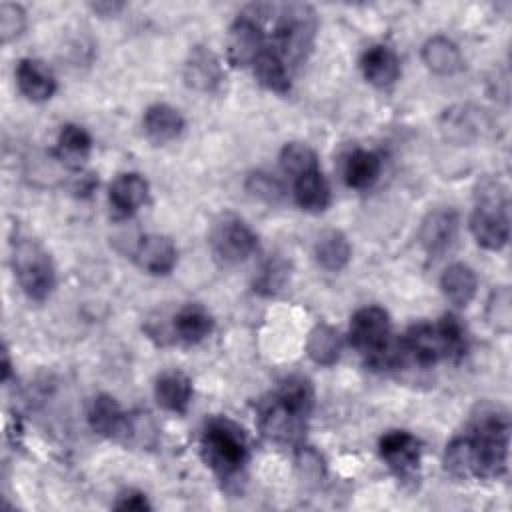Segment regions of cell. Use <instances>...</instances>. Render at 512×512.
Here are the masks:
<instances>
[{
	"mask_svg": "<svg viewBox=\"0 0 512 512\" xmlns=\"http://www.w3.org/2000/svg\"><path fill=\"white\" fill-rule=\"evenodd\" d=\"M510 422L500 406L484 404L472 418L474 476L498 478L506 470Z\"/></svg>",
	"mask_w": 512,
	"mask_h": 512,
	"instance_id": "1",
	"label": "cell"
},
{
	"mask_svg": "<svg viewBox=\"0 0 512 512\" xmlns=\"http://www.w3.org/2000/svg\"><path fill=\"white\" fill-rule=\"evenodd\" d=\"M316 36V14L308 4H284L274 20V52L290 64H300L312 50Z\"/></svg>",
	"mask_w": 512,
	"mask_h": 512,
	"instance_id": "2",
	"label": "cell"
},
{
	"mask_svg": "<svg viewBox=\"0 0 512 512\" xmlns=\"http://www.w3.org/2000/svg\"><path fill=\"white\" fill-rule=\"evenodd\" d=\"M470 232L478 246L500 250L510 236L508 196L500 182H484L478 188V204L470 216Z\"/></svg>",
	"mask_w": 512,
	"mask_h": 512,
	"instance_id": "3",
	"label": "cell"
},
{
	"mask_svg": "<svg viewBox=\"0 0 512 512\" xmlns=\"http://www.w3.org/2000/svg\"><path fill=\"white\" fill-rule=\"evenodd\" d=\"M200 452L214 472L220 476H232L246 464V434L236 422L228 418H214L202 432Z\"/></svg>",
	"mask_w": 512,
	"mask_h": 512,
	"instance_id": "4",
	"label": "cell"
},
{
	"mask_svg": "<svg viewBox=\"0 0 512 512\" xmlns=\"http://www.w3.org/2000/svg\"><path fill=\"white\" fill-rule=\"evenodd\" d=\"M12 266L20 288L30 300L42 302L50 296L56 284V272L50 254L38 242L18 240L12 252Z\"/></svg>",
	"mask_w": 512,
	"mask_h": 512,
	"instance_id": "5",
	"label": "cell"
},
{
	"mask_svg": "<svg viewBox=\"0 0 512 512\" xmlns=\"http://www.w3.org/2000/svg\"><path fill=\"white\" fill-rule=\"evenodd\" d=\"M210 246L220 262L238 264L256 250L258 238L240 216L226 212L212 224Z\"/></svg>",
	"mask_w": 512,
	"mask_h": 512,
	"instance_id": "6",
	"label": "cell"
},
{
	"mask_svg": "<svg viewBox=\"0 0 512 512\" xmlns=\"http://www.w3.org/2000/svg\"><path fill=\"white\" fill-rule=\"evenodd\" d=\"M350 344L362 352L368 362L382 354L390 346V318L388 312L380 306L360 308L350 318L348 330Z\"/></svg>",
	"mask_w": 512,
	"mask_h": 512,
	"instance_id": "7",
	"label": "cell"
},
{
	"mask_svg": "<svg viewBox=\"0 0 512 512\" xmlns=\"http://www.w3.org/2000/svg\"><path fill=\"white\" fill-rule=\"evenodd\" d=\"M270 6H252L248 12L238 16L230 26L228 34V58L236 66H246L256 60L264 46L262 18Z\"/></svg>",
	"mask_w": 512,
	"mask_h": 512,
	"instance_id": "8",
	"label": "cell"
},
{
	"mask_svg": "<svg viewBox=\"0 0 512 512\" xmlns=\"http://www.w3.org/2000/svg\"><path fill=\"white\" fill-rule=\"evenodd\" d=\"M380 456L398 478H412L420 464V442L406 430H392L380 438Z\"/></svg>",
	"mask_w": 512,
	"mask_h": 512,
	"instance_id": "9",
	"label": "cell"
},
{
	"mask_svg": "<svg viewBox=\"0 0 512 512\" xmlns=\"http://www.w3.org/2000/svg\"><path fill=\"white\" fill-rule=\"evenodd\" d=\"M304 416L292 412L288 406H284L278 398L262 406L260 410V432L274 442L280 444H294L302 438L304 432Z\"/></svg>",
	"mask_w": 512,
	"mask_h": 512,
	"instance_id": "10",
	"label": "cell"
},
{
	"mask_svg": "<svg viewBox=\"0 0 512 512\" xmlns=\"http://www.w3.org/2000/svg\"><path fill=\"white\" fill-rule=\"evenodd\" d=\"M400 344L406 354V360L410 358L418 366H434L436 362L446 360L444 342H442L438 324H428V322L412 324Z\"/></svg>",
	"mask_w": 512,
	"mask_h": 512,
	"instance_id": "11",
	"label": "cell"
},
{
	"mask_svg": "<svg viewBox=\"0 0 512 512\" xmlns=\"http://www.w3.org/2000/svg\"><path fill=\"white\" fill-rule=\"evenodd\" d=\"M90 428L106 438H128L130 416L120 408L118 400L110 394H98L88 408Z\"/></svg>",
	"mask_w": 512,
	"mask_h": 512,
	"instance_id": "12",
	"label": "cell"
},
{
	"mask_svg": "<svg viewBox=\"0 0 512 512\" xmlns=\"http://www.w3.org/2000/svg\"><path fill=\"white\" fill-rule=\"evenodd\" d=\"M458 232V214L452 208H440L430 212L420 226L418 238L422 248L436 256L442 254L454 242Z\"/></svg>",
	"mask_w": 512,
	"mask_h": 512,
	"instance_id": "13",
	"label": "cell"
},
{
	"mask_svg": "<svg viewBox=\"0 0 512 512\" xmlns=\"http://www.w3.org/2000/svg\"><path fill=\"white\" fill-rule=\"evenodd\" d=\"M148 198V182L136 172H126L114 178L108 190L110 208L116 216L128 218L142 208Z\"/></svg>",
	"mask_w": 512,
	"mask_h": 512,
	"instance_id": "14",
	"label": "cell"
},
{
	"mask_svg": "<svg viewBox=\"0 0 512 512\" xmlns=\"http://www.w3.org/2000/svg\"><path fill=\"white\" fill-rule=\"evenodd\" d=\"M16 82L20 92L32 102H44L56 92V78L52 70L36 58H22L18 62Z\"/></svg>",
	"mask_w": 512,
	"mask_h": 512,
	"instance_id": "15",
	"label": "cell"
},
{
	"mask_svg": "<svg viewBox=\"0 0 512 512\" xmlns=\"http://www.w3.org/2000/svg\"><path fill=\"white\" fill-rule=\"evenodd\" d=\"M136 260L142 270L154 276L170 274L176 266V246L168 236L148 234L138 242Z\"/></svg>",
	"mask_w": 512,
	"mask_h": 512,
	"instance_id": "16",
	"label": "cell"
},
{
	"mask_svg": "<svg viewBox=\"0 0 512 512\" xmlns=\"http://www.w3.org/2000/svg\"><path fill=\"white\" fill-rule=\"evenodd\" d=\"M364 78L376 88H388L398 80L400 62L396 52L386 44L370 46L360 60Z\"/></svg>",
	"mask_w": 512,
	"mask_h": 512,
	"instance_id": "17",
	"label": "cell"
},
{
	"mask_svg": "<svg viewBox=\"0 0 512 512\" xmlns=\"http://www.w3.org/2000/svg\"><path fill=\"white\" fill-rule=\"evenodd\" d=\"M184 80L190 88L200 92L216 90L222 82V68L216 54L208 48L196 46L184 64Z\"/></svg>",
	"mask_w": 512,
	"mask_h": 512,
	"instance_id": "18",
	"label": "cell"
},
{
	"mask_svg": "<svg viewBox=\"0 0 512 512\" xmlns=\"http://www.w3.org/2000/svg\"><path fill=\"white\" fill-rule=\"evenodd\" d=\"M154 398L164 410L182 414L188 410L192 400V382L180 370L164 372L154 384Z\"/></svg>",
	"mask_w": 512,
	"mask_h": 512,
	"instance_id": "19",
	"label": "cell"
},
{
	"mask_svg": "<svg viewBox=\"0 0 512 512\" xmlns=\"http://www.w3.org/2000/svg\"><path fill=\"white\" fill-rule=\"evenodd\" d=\"M422 62L428 70L440 76L458 74L464 68L462 54L458 46L446 36H432L422 46Z\"/></svg>",
	"mask_w": 512,
	"mask_h": 512,
	"instance_id": "20",
	"label": "cell"
},
{
	"mask_svg": "<svg viewBox=\"0 0 512 512\" xmlns=\"http://www.w3.org/2000/svg\"><path fill=\"white\" fill-rule=\"evenodd\" d=\"M144 132L150 140L164 144L178 138L184 130L182 114L168 104H152L144 112Z\"/></svg>",
	"mask_w": 512,
	"mask_h": 512,
	"instance_id": "21",
	"label": "cell"
},
{
	"mask_svg": "<svg viewBox=\"0 0 512 512\" xmlns=\"http://www.w3.org/2000/svg\"><path fill=\"white\" fill-rule=\"evenodd\" d=\"M296 204L306 212H322L330 204V186L320 168L294 178Z\"/></svg>",
	"mask_w": 512,
	"mask_h": 512,
	"instance_id": "22",
	"label": "cell"
},
{
	"mask_svg": "<svg viewBox=\"0 0 512 512\" xmlns=\"http://www.w3.org/2000/svg\"><path fill=\"white\" fill-rule=\"evenodd\" d=\"M440 288L454 306H468L476 296L478 280L470 266L462 262H454L442 272Z\"/></svg>",
	"mask_w": 512,
	"mask_h": 512,
	"instance_id": "23",
	"label": "cell"
},
{
	"mask_svg": "<svg viewBox=\"0 0 512 512\" xmlns=\"http://www.w3.org/2000/svg\"><path fill=\"white\" fill-rule=\"evenodd\" d=\"M382 170V160L372 150H354L344 162V180L350 188H370Z\"/></svg>",
	"mask_w": 512,
	"mask_h": 512,
	"instance_id": "24",
	"label": "cell"
},
{
	"mask_svg": "<svg viewBox=\"0 0 512 512\" xmlns=\"http://www.w3.org/2000/svg\"><path fill=\"white\" fill-rule=\"evenodd\" d=\"M350 242L340 230H326L318 236L314 244V256L316 262L328 270V272H338L350 262Z\"/></svg>",
	"mask_w": 512,
	"mask_h": 512,
	"instance_id": "25",
	"label": "cell"
},
{
	"mask_svg": "<svg viewBox=\"0 0 512 512\" xmlns=\"http://www.w3.org/2000/svg\"><path fill=\"white\" fill-rule=\"evenodd\" d=\"M212 316L198 304H188L174 316V334L184 344H198L212 332Z\"/></svg>",
	"mask_w": 512,
	"mask_h": 512,
	"instance_id": "26",
	"label": "cell"
},
{
	"mask_svg": "<svg viewBox=\"0 0 512 512\" xmlns=\"http://www.w3.org/2000/svg\"><path fill=\"white\" fill-rule=\"evenodd\" d=\"M252 68H254L258 82L266 90L276 92V94H286L290 90L288 66L272 48H264L252 62Z\"/></svg>",
	"mask_w": 512,
	"mask_h": 512,
	"instance_id": "27",
	"label": "cell"
},
{
	"mask_svg": "<svg viewBox=\"0 0 512 512\" xmlns=\"http://www.w3.org/2000/svg\"><path fill=\"white\" fill-rule=\"evenodd\" d=\"M306 352L308 356L320 364V366H332L342 352V338L338 330L330 324H316L312 332L308 334L306 342Z\"/></svg>",
	"mask_w": 512,
	"mask_h": 512,
	"instance_id": "28",
	"label": "cell"
},
{
	"mask_svg": "<svg viewBox=\"0 0 512 512\" xmlns=\"http://www.w3.org/2000/svg\"><path fill=\"white\" fill-rule=\"evenodd\" d=\"M92 150L90 134L78 124L62 126L56 142V154L70 166H80Z\"/></svg>",
	"mask_w": 512,
	"mask_h": 512,
	"instance_id": "29",
	"label": "cell"
},
{
	"mask_svg": "<svg viewBox=\"0 0 512 512\" xmlns=\"http://www.w3.org/2000/svg\"><path fill=\"white\" fill-rule=\"evenodd\" d=\"M284 406H288L292 412L300 414V416H308L312 406H314V390H312V384L302 378V376H292L288 378L278 396H276Z\"/></svg>",
	"mask_w": 512,
	"mask_h": 512,
	"instance_id": "30",
	"label": "cell"
},
{
	"mask_svg": "<svg viewBox=\"0 0 512 512\" xmlns=\"http://www.w3.org/2000/svg\"><path fill=\"white\" fill-rule=\"evenodd\" d=\"M444 466L456 478L474 476V448L470 436H458L446 446Z\"/></svg>",
	"mask_w": 512,
	"mask_h": 512,
	"instance_id": "31",
	"label": "cell"
},
{
	"mask_svg": "<svg viewBox=\"0 0 512 512\" xmlns=\"http://www.w3.org/2000/svg\"><path fill=\"white\" fill-rule=\"evenodd\" d=\"M280 166L292 178H296V176H300L304 172L320 168L316 152L308 144H302V142H290V144H286L282 148V152H280Z\"/></svg>",
	"mask_w": 512,
	"mask_h": 512,
	"instance_id": "32",
	"label": "cell"
},
{
	"mask_svg": "<svg viewBox=\"0 0 512 512\" xmlns=\"http://www.w3.org/2000/svg\"><path fill=\"white\" fill-rule=\"evenodd\" d=\"M436 324L442 334L446 360H454V362L460 360L468 350V338H466V330H464L462 322L454 314H446Z\"/></svg>",
	"mask_w": 512,
	"mask_h": 512,
	"instance_id": "33",
	"label": "cell"
},
{
	"mask_svg": "<svg viewBox=\"0 0 512 512\" xmlns=\"http://www.w3.org/2000/svg\"><path fill=\"white\" fill-rule=\"evenodd\" d=\"M288 276H290V272H288L286 260H282V258H270V260L262 266L258 278L254 280V290L260 292V294L272 296V294H276L278 290H282V286L286 284Z\"/></svg>",
	"mask_w": 512,
	"mask_h": 512,
	"instance_id": "34",
	"label": "cell"
},
{
	"mask_svg": "<svg viewBox=\"0 0 512 512\" xmlns=\"http://www.w3.org/2000/svg\"><path fill=\"white\" fill-rule=\"evenodd\" d=\"M246 186H248V192L252 196H256V198H260L264 202H270V204L282 200V196H284V186L280 184V180L270 176V174H266V172L250 174Z\"/></svg>",
	"mask_w": 512,
	"mask_h": 512,
	"instance_id": "35",
	"label": "cell"
},
{
	"mask_svg": "<svg viewBox=\"0 0 512 512\" xmlns=\"http://www.w3.org/2000/svg\"><path fill=\"white\" fill-rule=\"evenodd\" d=\"M26 28V14L22 6L2 2L0 4V36L2 42H10L22 34Z\"/></svg>",
	"mask_w": 512,
	"mask_h": 512,
	"instance_id": "36",
	"label": "cell"
},
{
	"mask_svg": "<svg viewBox=\"0 0 512 512\" xmlns=\"http://www.w3.org/2000/svg\"><path fill=\"white\" fill-rule=\"evenodd\" d=\"M510 318H512V308H510V292L508 288H500L492 294V300L488 304V320L498 332H508L510 330Z\"/></svg>",
	"mask_w": 512,
	"mask_h": 512,
	"instance_id": "37",
	"label": "cell"
},
{
	"mask_svg": "<svg viewBox=\"0 0 512 512\" xmlns=\"http://www.w3.org/2000/svg\"><path fill=\"white\" fill-rule=\"evenodd\" d=\"M296 464H298L300 474L308 480H320L324 476V462H322L320 454L312 448L302 446V450L296 456Z\"/></svg>",
	"mask_w": 512,
	"mask_h": 512,
	"instance_id": "38",
	"label": "cell"
},
{
	"mask_svg": "<svg viewBox=\"0 0 512 512\" xmlns=\"http://www.w3.org/2000/svg\"><path fill=\"white\" fill-rule=\"evenodd\" d=\"M116 510H148L150 508V502L146 500V496L142 492H124L118 502L114 504Z\"/></svg>",
	"mask_w": 512,
	"mask_h": 512,
	"instance_id": "39",
	"label": "cell"
},
{
	"mask_svg": "<svg viewBox=\"0 0 512 512\" xmlns=\"http://www.w3.org/2000/svg\"><path fill=\"white\" fill-rule=\"evenodd\" d=\"M122 6L124 4H118V2H96V4H92V10L94 12H98V14H102V16H114L118 10H122Z\"/></svg>",
	"mask_w": 512,
	"mask_h": 512,
	"instance_id": "40",
	"label": "cell"
}]
</instances>
